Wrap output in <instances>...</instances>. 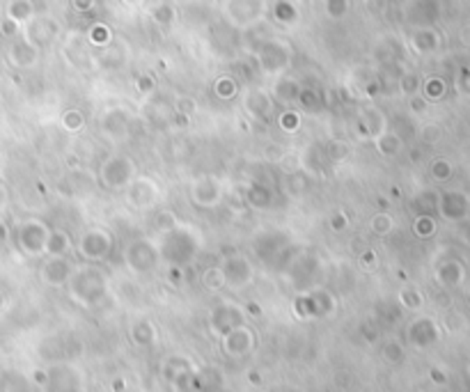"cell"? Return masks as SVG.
<instances>
[{"label": "cell", "instance_id": "cell-1", "mask_svg": "<svg viewBox=\"0 0 470 392\" xmlns=\"http://www.w3.org/2000/svg\"><path fill=\"white\" fill-rule=\"evenodd\" d=\"M161 262H167L177 269H186L188 264L195 262V257L202 250V234L200 229L181 223L179 227L170 229V232L161 234V241L156 243Z\"/></svg>", "mask_w": 470, "mask_h": 392}, {"label": "cell", "instance_id": "cell-2", "mask_svg": "<svg viewBox=\"0 0 470 392\" xmlns=\"http://www.w3.org/2000/svg\"><path fill=\"white\" fill-rule=\"evenodd\" d=\"M67 287L76 303H81L83 307H94L108 296V276L96 264H85L79 269L74 266Z\"/></svg>", "mask_w": 470, "mask_h": 392}, {"label": "cell", "instance_id": "cell-3", "mask_svg": "<svg viewBox=\"0 0 470 392\" xmlns=\"http://www.w3.org/2000/svg\"><path fill=\"white\" fill-rule=\"evenodd\" d=\"M255 58L257 65L262 69V74L266 76H283L292 65V46L283 39L276 37H266L264 41H259V46L255 48Z\"/></svg>", "mask_w": 470, "mask_h": 392}, {"label": "cell", "instance_id": "cell-4", "mask_svg": "<svg viewBox=\"0 0 470 392\" xmlns=\"http://www.w3.org/2000/svg\"><path fill=\"white\" fill-rule=\"evenodd\" d=\"M292 236L287 232H264L252 241V255L262 264L285 266L292 260Z\"/></svg>", "mask_w": 470, "mask_h": 392}, {"label": "cell", "instance_id": "cell-5", "mask_svg": "<svg viewBox=\"0 0 470 392\" xmlns=\"http://www.w3.org/2000/svg\"><path fill=\"white\" fill-rule=\"evenodd\" d=\"M124 264L126 269L136 276H150L152 271H156V266L161 264V253L159 246L147 236H138L131 239L124 248Z\"/></svg>", "mask_w": 470, "mask_h": 392}, {"label": "cell", "instance_id": "cell-6", "mask_svg": "<svg viewBox=\"0 0 470 392\" xmlns=\"http://www.w3.org/2000/svg\"><path fill=\"white\" fill-rule=\"evenodd\" d=\"M115 239L106 227H90L81 234L79 243H76V253L83 262L88 264H99L113 255Z\"/></svg>", "mask_w": 470, "mask_h": 392}, {"label": "cell", "instance_id": "cell-7", "mask_svg": "<svg viewBox=\"0 0 470 392\" xmlns=\"http://www.w3.org/2000/svg\"><path fill=\"white\" fill-rule=\"evenodd\" d=\"M136 163H133L131 156H124V154H113L101 163L99 167V179L101 184L110 188V191H126V186L131 184L133 179L138 177L136 174Z\"/></svg>", "mask_w": 470, "mask_h": 392}, {"label": "cell", "instance_id": "cell-8", "mask_svg": "<svg viewBox=\"0 0 470 392\" xmlns=\"http://www.w3.org/2000/svg\"><path fill=\"white\" fill-rule=\"evenodd\" d=\"M266 10H269L266 0H225L223 3L225 19L238 30H248L262 23Z\"/></svg>", "mask_w": 470, "mask_h": 392}, {"label": "cell", "instance_id": "cell-9", "mask_svg": "<svg viewBox=\"0 0 470 392\" xmlns=\"http://www.w3.org/2000/svg\"><path fill=\"white\" fill-rule=\"evenodd\" d=\"M218 266L223 271L225 287H229L232 291H243L245 287H250L252 282H255V266H252L248 255L229 253V255L223 257V262Z\"/></svg>", "mask_w": 470, "mask_h": 392}, {"label": "cell", "instance_id": "cell-10", "mask_svg": "<svg viewBox=\"0 0 470 392\" xmlns=\"http://www.w3.org/2000/svg\"><path fill=\"white\" fill-rule=\"evenodd\" d=\"M51 234V227L39 218H28L19 225L17 241L19 248L30 257H41L46 253V241Z\"/></svg>", "mask_w": 470, "mask_h": 392}, {"label": "cell", "instance_id": "cell-11", "mask_svg": "<svg viewBox=\"0 0 470 392\" xmlns=\"http://www.w3.org/2000/svg\"><path fill=\"white\" fill-rule=\"evenodd\" d=\"M188 195H191V202L200 209H214L218 207L223 198H225V191H223V184L218 177L214 174H202V177L193 179L191 188H188Z\"/></svg>", "mask_w": 470, "mask_h": 392}, {"label": "cell", "instance_id": "cell-12", "mask_svg": "<svg viewBox=\"0 0 470 392\" xmlns=\"http://www.w3.org/2000/svg\"><path fill=\"white\" fill-rule=\"evenodd\" d=\"M99 129L103 136L108 140H113V143H124V140H129V136H131V115L119 106L103 110L101 120H99Z\"/></svg>", "mask_w": 470, "mask_h": 392}, {"label": "cell", "instance_id": "cell-13", "mask_svg": "<svg viewBox=\"0 0 470 392\" xmlns=\"http://www.w3.org/2000/svg\"><path fill=\"white\" fill-rule=\"evenodd\" d=\"M161 198V188L152 177H136L126 186V200H129L131 207L136 209H150L159 202Z\"/></svg>", "mask_w": 470, "mask_h": 392}, {"label": "cell", "instance_id": "cell-14", "mask_svg": "<svg viewBox=\"0 0 470 392\" xmlns=\"http://www.w3.org/2000/svg\"><path fill=\"white\" fill-rule=\"evenodd\" d=\"M243 110L248 113L252 120L266 122L273 115V96L262 87H250L243 96Z\"/></svg>", "mask_w": 470, "mask_h": 392}, {"label": "cell", "instance_id": "cell-15", "mask_svg": "<svg viewBox=\"0 0 470 392\" xmlns=\"http://www.w3.org/2000/svg\"><path fill=\"white\" fill-rule=\"evenodd\" d=\"M72 273H74V264L69 257H48V260L41 264L39 276L48 287H67Z\"/></svg>", "mask_w": 470, "mask_h": 392}, {"label": "cell", "instance_id": "cell-16", "mask_svg": "<svg viewBox=\"0 0 470 392\" xmlns=\"http://www.w3.org/2000/svg\"><path fill=\"white\" fill-rule=\"evenodd\" d=\"M335 300L328 291H310L296 298V310L303 317H321V314L333 312Z\"/></svg>", "mask_w": 470, "mask_h": 392}, {"label": "cell", "instance_id": "cell-17", "mask_svg": "<svg viewBox=\"0 0 470 392\" xmlns=\"http://www.w3.org/2000/svg\"><path fill=\"white\" fill-rule=\"evenodd\" d=\"M58 32H60L58 21L41 17V19H32L30 23H28V37L25 39L30 41L32 46L44 48V46L51 44L55 37H58Z\"/></svg>", "mask_w": 470, "mask_h": 392}, {"label": "cell", "instance_id": "cell-18", "mask_svg": "<svg viewBox=\"0 0 470 392\" xmlns=\"http://www.w3.org/2000/svg\"><path fill=\"white\" fill-rule=\"evenodd\" d=\"M243 326V312L238 305H221L216 307V310L212 312V328L218 335H227L229 331H234V328Z\"/></svg>", "mask_w": 470, "mask_h": 392}, {"label": "cell", "instance_id": "cell-19", "mask_svg": "<svg viewBox=\"0 0 470 392\" xmlns=\"http://www.w3.org/2000/svg\"><path fill=\"white\" fill-rule=\"evenodd\" d=\"M300 90H303V85H300L298 79H294V76H289V74H283V76H278L276 83H273L271 96H273V101L285 103V106H292V103L298 101Z\"/></svg>", "mask_w": 470, "mask_h": 392}, {"label": "cell", "instance_id": "cell-20", "mask_svg": "<svg viewBox=\"0 0 470 392\" xmlns=\"http://www.w3.org/2000/svg\"><path fill=\"white\" fill-rule=\"evenodd\" d=\"M245 202H248V207L257 209V212H266V209H271L273 200H276V191H273L271 184H266V181H250L248 188H245Z\"/></svg>", "mask_w": 470, "mask_h": 392}, {"label": "cell", "instance_id": "cell-21", "mask_svg": "<svg viewBox=\"0 0 470 392\" xmlns=\"http://www.w3.org/2000/svg\"><path fill=\"white\" fill-rule=\"evenodd\" d=\"M252 347H255V335H252L248 328L238 326L225 335V351L229 355H243V353H248Z\"/></svg>", "mask_w": 470, "mask_h": 392}, {"label": "cell", "instance_id": "cell-22", "mask_svg": "<svg viewBox=\"0 0 470 392\" xmlns=\"http://www.w3.org/2000/svg\"><path fill=\"white\" fill-rule=\"evenodd\" d=\"M10 58H12V65H17L21 69H28V67L37 65L39 48L32 46L28 39H19V41H14V46L10 51Z\"/></svg>", "mask_w": 470, "mask_h": 392}, {"label": "cell", "instance_id": "cell-23", "mask_svg": "<svg viewBox=\"0 0 470 392\" xmlns=\"http://www.w3.org/2000/svg\"><path fill=\"white\" fill-rule=\"evenodd\" d=\"M72 234L67 232V229H51V234H48V241H46V255L48 257H69L72 253Z\"/></svg>", "mask_w": 470, "mask_h": 392}, {"label": "cell", "instance_id": "cell-24", "mask_svg": "<svg viewBox=\"0 0 470 392\" xmlns=\"http://www.w3.org/2000/svg\"><path fill=\"white\" fill-rule=\"evenodd\" d=\"M271 17L280 25H296L300 19V12L294 5V0H276L271 5Z\"/></svg>", "mask_w": 470, "mask_h": 392}, {"label": "cell", "instance_id": "cell-25", "mask_svg": "<svg viewBox=\"0 0 470 392\" xmlns=\"http://www.w3.org/2000/svg\"><path fill=\"white\" fill-rule=\"evenodd\" d=\"M374 145H376V152L385 158H395L397 154L402 152V138L390 131L381 133V136L374 140Z\"/></svg>", "mask_w": 470, "mask_h": 392}, {"label": "cell", "instance_id": "cell-26", "mask_svg": "<svg viewBox=\"0 0 470 392\" xmlns=\"http://www.w3.org/2000/svg\"><path fill=\"white\" fill-rule=\"evenodd\" d=\"M7 19H12L14 23H28L34 19V5L32 0H12L10 10H7Z\"/></svg>", "mask_w": 470, "mask_h": 392}, {"label": "cell", "instance_id": "cell-27", "mask_svg": "<svg viewBox=\"0 0 470 392\" xmlns=\"http://www.w3.org/2000/svg\"><path fill=\"white\" fill-rule=\"evenodd\" d=\"M298 106L307 110V113H319L321 108H324V96H321L319 90H314V87H305L300 90V94H298Z\"/></svg>", "mask_w": 470, "mask_h": 392}, {"label": "cell", "instance_id": "cell-28", "mask_svg": "<svg viewBox=\"0 0 470 392\" xmlns=\"http://www.w3.org/2000/svg\"><path fill=\"white\" fill-rule=\"evenodd\" d=\"M150 17L154 23H159V25H172L174 19H177V10H174L167 0H159L156 5H152Z\"/></svg>", "mask_w": 470, "mask_h": 392}, {"label": "cell", "instance_id": "cell-29", "mask_svg": "<svg viewBox=\"0 0 470 392\" xmlns=\"http://www.w3.org/2000/svg\"><path fill=\"white\" fill-rule=\"evenodd\" d=\"M214 94L223 101L234 99L238 94V83L232 79V76H221V79L214 81Z\"/></svg>", "mask_w": 470, "mask_h": 392}, {"label": "cell", "instance_id": "cell-30", "mask_svg": "<svg viewBox=\"0 0 470 392\" xmlns=\"http://www.w3.org/2000/svg\"><path fill=\"white\" fill-rule=\"evenodd\" d=\"M60 124H62V129L69 133H79L83 127H85V115H83L79 108H69L62 113Z\"/></svg>", "mask_w": 470, "mask_h": 392}, {"label": "cell", "instance_id": "cell-31", "mask_svg": "<svg viewBox=\"0 0 470 392\" xmlns=\"http://www.w3.org/2000/svg\"><path fill=\"white\" fill-rule=\"evenodd\" d=\"M369 227H371V232L378 236H388L392 229H395V220H392V216L388 212H378L376 216H371Z\"/></svg>", "mask_w": 470, "mask_h": 392}, {"label": "cell", "instance_id": "cell-32", "mask_svg": "<svg viewBox=\"0 0 470 392\" xmlns=\"http://www.w3.org/2000/svg\"><path fill=\"white\" fill-rule=\"evenodd\" d=\"M179 225H181V220L170 212V209H163V212H159L156 216H154V227H156L161 234L170 232V229L179 227Z\"/></svg>", "mask_w": 470, "mask_h": 392}, {"label": "cell", "instance_id": "cell-33", "mask_svg": "<svg viewBox=\"0 0 470 392\" xmlns=\"http://www.w3.org/2000/svg\"><path fill=\"white\" fill-rule=\"evenodd\" d=\"M349 5H351V0H324V12L328 19L340 21L347 17Z\"/></svg>", "mask_w": 470, "mask_h": 392}, {"label": "cell", "instance_id": "cell-34", "mask_svg": "<svg viewBox=\"0 0 470 392\" xmlns=\"http://www.w3.org/2000/svg\"><path fill=\"white\" fill-rule=\"evenodd\" d=\"M324 154L331 163H340V161H345L349 156V145H345L342 140H331V143L324 147Z\"/></svg>", "mask_w": 470, "mask_h": 392}, {"label": "cell", "instance_id": "cell-35", "mask_svg": "<svg viewBox=\"0 0 470 392\" xmlns=\"http://www.w3.org/2000/svg\"><path fill=\"white\" fill-rule=\"evenodd\" d=\"M88 39H90V44H94V46H106L110 41V28L103 23H94L88 30Z\"/></svg>", "mask_w": 470, "mask_h": 392}, {"label": "cell", "instance_id": "cell-36", "mask_svg": "<svg viewBox=\"0 0 470 392\" xmlns=\"http://www.w3.org/2000/svg\"><path fill=\"white\" fill-rule=\"evenodd\" d=\"M278 124L285 133H296L300 129V113H296V110H285L278 117Z\"/></svg>", "mask_w": 470, "mask_h": 392}, {"label": "cell", "instance_id": "cell-37", "mask_svg": "<svg viewBox=\"0 0 470 392\" xmlns=\"http://www.w3.org/2000/svg\"><path fill=\"white\" fill-rule=\"evenodd\" d=\"M202 282H205L207 289H221V287H225L221 266H209V269L205 271V276H202Z\"/></svg>", "mask_w": 470, "mask_h": 392}, {"label": "cell", "instance_id": "cell-38", "mask_svg": "<svg viewBox=\"0 0 470 392\" xmlns=\"http://www.w3.org/2000/svg\"><path fill=\"white\" fill-rule=\"evenodd\" d=\"M413 46H416V51L425 53V51H431L433 46H436V39H433V34L429 30H420L413 34Z\"/></svg>", "mask_w": 470, "mask_h": 392}, {"label": "cell", "instance_id": "cell-39", "mask_svg": "<svg viewBox=\"0 0 470 392\" xmlns=\"http://www.w3.org/2000/svg\"><path fill=\"white\" fill-rule=\"evenodd\" d=\"M174 110H177V115H186V117H193V113L198 110L193 99H188V96H179L177 101H174Z\"/></svg>", "mask_w": 470, "mask_h": 392}, {"label": "cell", "instance_id": "cell-40", "mask_svg": "<svg viewBox=\"0 0 470 392\" xmlns=\"http://www.w3.org/2000/svg\"><path fill=\"white\" fill-rule=\"evenodd\" d=\"M133 338H136L138 342H143V344H150V342L154 340V331H152V326L147 324H138L136 328H133Z\"/></svg>", "mask_w": 470, "mask_h": 392}, {"label": "cell", "instance_id": "cell-41", "mask_svg": "<svg viewBox=\"0 0 470 392\" xmlns=\"http://www.w3.org/2000/svg\"><path fill=\"white\" fill-rule=\"evenodd\" d=\"M136 87H138L140 94H152L154 90H156V81H154L150 74H143L136 79Z\"/></svg>", "mask_w": 470, "mask_h": 392}, {"label": "cell", "instance_id": "cell-42", "mask_svg": "<svg viewBox=\"0 0 470 392\" xmlns=\"http://www.w3.org/2000/svg\"><path fill=\"white\" fill-rule=\"evenodd\" d=\"M328 225H331L333 232H345V229L349 227V218H347V214H333L331 218H328Z\"/></svg>", "mask_w": 470, "mask_h": 392}, {"label": "cell", "instance_id": "cell-43", "mask_svg": "<svg viewBox=\"0 0 470 392\" xmlns=\"http://www.w3.org/2000/svg\"><path fill=\"white\" fill-rule=\"evenodd\" d=\"M431 220L427 218V216H420V218L416 220V234L418 236H429L431 234Z\"/></svg>", "mask_w": 470, "mask_h": 392}, {"label": "cell", "instance_id": "cell-44", "mask_svg": "<svg viewBox=\"0 0 470 392\" xmlns=\"http://www.w3.org/2000/svg\"><path fill=\"white\" fill-rule=\"evenodd\" d=\"M425 92H427V96L436 99V96L443 94V83H440V81H429V83H427V87H425Z\"/></svg>", "mask_w": 470, "mask_h": 392}, {"label": "cell", "instance_id": "cell-45", "mask_svg": "<svg viewBox=\"0 0 470 392\" xmlns=\"http://www.w3.org/2000/svg\"><path fill=\"white\" fill-rule=\"evenodd\" d=\"M402 303H404V305H409V307L420 305V293H416L413 289H404V291H402Z\"/></svg>", "mask_w": 470, "mask_h": 392}, {"label": "cell", "instance_id": "cell-46", "mask_svg": "<svg viewBox=\"0 0 470 392\" xmlns=\"http://www.w3.org/2000/svg\"><path fill=\"white\" fill-rule=\"evenodd\" d=\"M72 7L76 12H90L94 7V0H72Z\"/></svg>", "mask_w": 470, "mask_h": 392}, {"label": "cell", "instance_id": "cell-47", "mask_svg": "<svg viewBox=\"0 0 470 392\" xmlns=\"http://www.w3.org/2000/svg\"><path fill=\"white\" fill-rule=\"evenodd\" d=\"M17 30H19V23H14L12 19H5V21H3V32L7 34V37H12V34H17Z\"/></svg>", "mask_w": 470, "mask_h": 392}, {"label": "cell", "instance_id": "cell-48", "mask_svg": "<svg viewBox=\"0 0 470 392\" xmlns=\"http://www.w3.org/2000/svg\"><path fill=\"white\" fill-rule=\"evenodd\" d=\"M5 205H7V191H5L3 186H0V212L5 209Z\"/></svg>", "mask_w": 470, "mask_h": 392}, {"label": "cell", "instance_id": "cell-49", "mask_svg": "<svg viewBox=\"0 0 470 392\" xmlns=\"http://www.w3.org/2000/svg\"><path fill=\"white\" fill-rule=\"evenodd\" d=\"M122 3L129 7H138V5H143V0H122Z\"/></svg>", "mask_w": 470, "mask_h": 392}, {"label": "cell", "instance_id": "cell-50", "mask_svg": "<svg viewBox=\"0 0 470 392\" xmlns=\"http://www.w3.org/2000/svg\"><path fill=\"white\" fill-rule=\"evenodd\" d=\"M0 305H3V293H0Z\"/></svg>", "mask_w": 470, "mask_h": 392}]
</instances>
